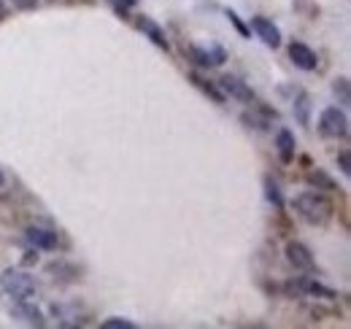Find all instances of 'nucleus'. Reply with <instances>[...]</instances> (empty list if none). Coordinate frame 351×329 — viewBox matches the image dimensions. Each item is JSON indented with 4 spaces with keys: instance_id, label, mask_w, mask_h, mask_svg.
Returning <instances> with one entry per match:
<instances>
[{
    "instance_id": "12",
    "label": "nucleus",
    "mask_w": 351,
    "mask_h": 329,
    "mask_svg": "<svg viewBox=\"0 0 351 329\" xmlns=\"http://www.w3.org/2000/svg\"><path fill=\"white\" fill-rule=\"evenodd\" d=\"M252 30L257 33V38L265 46H270V49H278L281 46V33H278V27L267 16H252Z\"/></svg>"
},
{
    "instance_id": "24",
    "label": "nucleus",
    "mask_w": 351,
    "mask_h": 329,
    "mask_svg": "<svg viewBox=\"0 0 351 329\" xmlns=\"http://www.w3.org/2000/svg\"><path fill=\"white\" fill-rule=\"evenodd\" d=\"M3 184H5V173L0 170V186H3Z\"/></svg>"
},
{
    "instance_id": "10",
    "label": "nucleus",
    "mask_w": 351,
    "mask_h": 329,
    "mask_svg": "<svg viewBox=\"0 0 351 329\" xmlns=\"http://www.w3.org/2000/svg\"><path fill=\"white\" fill-rule=\"evenodd\" d=\"M135 27L149 38V41L154 43V46H160V49H165V51H171V41H168V36H165V30L152 19V16H138L135 19Z\"/></svg>"
},
{
    "instance_id": "13",
    "label": "nucleus",
    "mask_w": 351,
    "mask_h": 329,
    "mask_svg": "<svg viewBox=\"0 0 351 329\" xmlns=\"http://www.w3.org/2000/svg\"><path fill=\"white\" fill-rule=\"evenodd\" d=\"M51 316L62 327H79V324H84V313H82L79 305H54L51 308Z\"/></svg>"
},
{
    "instance_id": "1",
    "label": "nucleus",
    "mask_w": 351,
    "mask_h": 329,
    "mask_svg": "<svg viewBox=\"0 0 351 329\" xmlns=\"http://www.w3.org/2000/svg\"><path fill=\"white\" fill-rule=\"evenodd\" d=\"M292 208L298 210V216L311 224V227H324L330 219H332V213H335V206L330 203V197H324L322 192H300L298 197H295V203Z\"/></svg>"
},
{
    "instance_id": "21",
    "label": "nucleus",
    "mask_w": 351,
    "mask_h": 329,
    "mask_svg": "<svg viewBox=\"0 0 351 329\" xmlns=\"http://www.w3.org/2000/svg\"><path fill=\"white\" fill-rule=\"evenodd\" d=\"M103 329H135L130 319H108V321H103L100 324Z\"/></svg>"
},
{
    "instance_id": "20",
    "label": "nucleus",
    "mask_w": 351,
    "mask_h": 329,
    "mask_svg": "<svg viewBox=\"0 0 351 329\" xmlns=\"http://www.w3.org/2000/svg\"><path fill=\"white\" fill-rule=\"evenodd\" d=\"M332 89H335V95L341 97V103H343V106H349V79H346V76L335 79V84H332Z\"/></svg>"
},
{
    "instance_id": "3",
    "label": "nucleus",
    "mask_w": 351,
    "mask_h": 329,
    "mask_svg": "<svg viewBox=\"0 0 351 329\" xmlns=\"http://www.w3.org/2000/svg\"><path fill=\"white\" fill-rule=\"evenodd\" d=\"M319 132L324 138H335V141L338 138H346L349 135V117H346V111L338 108V106L324 108L322 117H319Z\"/></svg>"
},
{
    "instance_id": "23",
    "label": "nucleus",
    "mask_w": 351,
    "mask_h": 329,
    "mask_svg": "<svg viewBox=\"0 0 351 329\" xmlns=\"http://www.w3.org/2000/svg\"><path fill=\"white\" fill-rule=\"evenodd\" d=\"M338 162H341V170H343V175H349L351 167H349V151H341L338 154Z\"/></svg>"
},
{
    "instance_id": "16",
    "label": "nucleus",
    "mask_w": 351,
    "mask_h": 329,
    "mask_svg": "<svg viewBox=\"0 0 351 329\" xmlns=\"http://www.w3.org/2000/svg\"><path fill=\"white\" fill-rule=\"evenodd\" d=\"M292 111H295V119L303 127H311V97L303 89H295V97H292Z\"/></svg>"
},
{
    "instance_id": "17",
    "label": "nucleus",
    "mask_w": 351,
    "mask_h": 329,
    "mask_svg": "<svg viewBox=\"0 0 351 329\" xmlns=\"http://www.w3.org/2000/svg\"><path fill=\"white\" fill-rule=\"evenodd\" d=\"M306 181L313 186V189H322V192H338V189H341V186L335 184V178H332V175H327V173H324V170H319V167H316V170H308Z\"/></svg>"
},
{
    "instance_id": "15",
    "label": "nucleus",
    "mask_w": 351,
    "mask_h": 329,
    "mask_svg": "<svg viewBox=\"0 0 351 329\" xmlns=\"http://www.w3.org/2000/svg\"><path fill=\"white\" fill-rule=\"evenodd\" d=\"M189 82L195 84V86H197V89H200V92H203L206 97H211V100H214L217 106H224V100H227V95L221 92V89H219V84H217V82H208V79H203L200 73H189Z\"/></svg>"
},
{
    "instance_id": "11",
    "label": "nucleus",
    "mask_w": 351,
    "mask_h": 329,
    "mask_svg": "<svg viewBox=\"0 0 351 329\" xmlns=\"http://www.w3.org/2000/svg\"><path fill=\"white\" fill-rule=\"evenodd\" d=\"M289 60H292V65H295V68H300V71H316V65H319L316 51H313L311 46H306V43H300V41L289 43Z\"/></svg>"
},
{
    "instance_id": "18",
    "label": "nucleus",
    "mask_w": 351,
    "mask_h": 329,
    "mask_svg": "<svg viewBox=\"0 0 351 329\" xmlns=\"http://www.w3.org/2000/svg\"><path fill=\"white\" fill-rule=\"evenodd\" d=\"M265 197H267V203L276 208V210H281L284 208V195H281V186L270 178V175H265Z\"/></svg>"
},
{
    "instance_id": "2",
    "label": "nucleus",
    "mask_w": 351,
    "mask_h": 329,
    "mask_svg": "<svg viewBox=\"0 0 351 329\" xmlns=\"http://www.w3.org/2000/svg\"><path fill=\"white\" fill-rule=\"evenodd\" d=\"M0 289L11 300H30V297L38 294V281L30 273H25V270H14L11 267V270H5L0 276Z\"/></svg>"
},
{
    "instance_id": "14",
    "label": "nucleus",
    "mask_w": 351,
    "mask_h": 329,
    "mask_svg": "<svg viewBox=\"0 0 351 329\" xmlns=\"http://www.w3.org/2000/svg\"><path fill=\"white\" fill-rule=\"evenodd\" d=\"M295 135H292V130H278V135H276V149H278V157H281V162L284 164H292L295 162Z\"/></svg>"
},
{
    "instance_id": "8",
    "label": "nucleus",
    "mask_w": 351,
    "mask_h": 329,
    "mask_svg": "<svg viewBox=\"0 0 351 329\" xmlns=\"http://www.w3.org/2000/svg\"><path fill=\"white\" fill-rule=\"evenodd\" d=\"M25 238H27L30 246L38 248V251H57L60 248V232L46 230V227H27Z\"/></svg>"
},
{
    "instance_id": "9",
    "label": "nucleus",
    "mask_w": 351,
    "mask_h": 329,
    "mask_svg": "<svg viewBox=\"0 0 351 329\" xmlns=\"http://www.w3.org/2000/svg\"><path fill=\"white\" fill-rule=\"evenodd\" d=\"M11 316L30 324V327H46L44 313L30 302V300H14V308H11Z\"/></svg>"
},
{
    "instance_id": "5",
    "label": "nucleus",
    "mask_w": 351,
    "mask_h": 329,
    "mask_svg": "<svg viewBox=\"0 0 351 329\" xmlns=\"http://www.w3.org/2000/svg\"><path fill=\"white\" fill-rule=\"evenodd\" d=\"M241 122L246 124L249 130H263V132H267V130L273 127V122H278V111L254 100V103H252V111H243Z\"/></svg>"
},
{
    "instance_id": "7",
    "label": "nucleus",
    "mask_w": 351,
    "mask_h": 329,
    "mask_svg": "<svg viewBox=\"0 0 351 329\" xmlns=\"http://www.w3.org/2000/svg\"><path fill=\"white\" fill-rule=\"evenodd\" d=\"M219 89L224 95H230L232 100H238V103H246V106H252L254 100H257V95L252 92V86L246 82H241L238 76H221L219 82Z\"/></svg>"
},
{
    "instance_id": "22",
    "label": "nucleus",
    "mask_w": 351,
    "mask_h": 329,
    "mask_svg": "<svg viewBox=\"0 0 351 329\" xmlns=\"http://www.w3.org/2000/svg\"><path fill=\"white\" fill-rule=\"evenodd\" d=\"M111 3H114L117 14H122V16H128V8H132V5H138V0H111Z\"/></svg>"
},
{
    "instance_id": "25",
    "label": "nucleus",
    "mask_w": 351,
    "mask_h": 329,
    "mask_svg": "<svg viewBox=\"0 0 351 329\" xmlns=\"http://www.w3.org/2000/svg\"><path fill=\"white\" fill-rule=\"evenodd\" d=\"M0 14H3V5H0Z\"/></svg>"
},
{
    "instance_id": "4",
    "label": "nucleus",
    "mask_w": 351,
    "mask_h": 329,
    "mask_svg": "<svg viewBox=\"0 0 351 329\" xmlns=\"http://www.w3.org/2000/svg\"><path fill=\"white\" fill-rule=\"evenodd\" d=\"M189 60L200 68H219L227 60V51L219 43H195L189 46Z\"/></svg>"
},
{
    "instance_id": "6",
    "label": "nucleus",
    "mask_w": 351,
    "mask_h": 329,
    "mask_svg": "<svg viewBox=\"0 0 351 329\" xmlns=\"http://www.w3.org/2000/svg\"><path fill=\"white\" fill-rule=\"evenodd\" d=\"M287 262L295 267V270H303V273H313L316 270V259L311 254V248L300 241H289L287 243Z\"/></svg>"
},
{
    "instance_id": "19",
    "label": "nucleus",
    "mask_w": 351,
    "mask_h": 329,
    "mask_svg": "<svg viewBox=\"0 0 351 329\" xmlns=\"http://www.w3.org/2000/svg\"><path fill=\"white\" fill-rule=\"evenodd\" d=\"M224 16L230 19V25H232V27H235V30H238V33H241L243 38H252V30H249V27H246V25L241 22V16H238V14L232 11V8H224Z\"/></svg>"
}]
</instances>
